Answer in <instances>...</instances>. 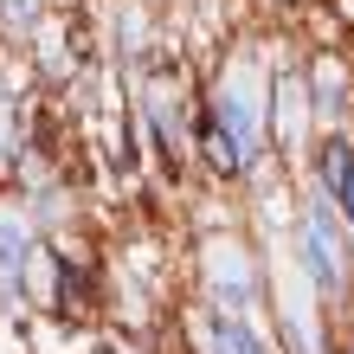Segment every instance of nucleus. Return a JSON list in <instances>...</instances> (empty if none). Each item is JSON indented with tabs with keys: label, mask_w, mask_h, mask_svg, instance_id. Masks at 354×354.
I'll list each match as a JSON object with an SVG mask.
<instances>
[{
	"label": "nucleus",
	"mask_w": 354,
	"mask_h": 354,
	"mask_svg": "<svg viewBox=\"0 0 354 354\" xmlns=\"http://www.w3.org/2000/svg\"><path fill=\"white\" fill-rule=\"evenodd\" d=\"M342 354H354V348H342Z\"/></svg>",
	"instance_id": "nucleus-4"
},
{
	"label": "nucleus",
	"mask_w": 354,
	"mask_h": 354,
	"mask_svg": "<svg viewBox=\"0 0 354 354\" xmlns=\"http://www.w3.org/2000/svg\"><path fill=\"white\" fill-rule=\"evenodd\" d=\"M335 194H342V206H348V219H354V168H348V180L335 187Z\"/></svg>",
	"instance_id": "nucleus-3"
},
{
	"label": "nucleus",
	"mask_w": 354,
	"mask_h": 354,
	"mask_svg": "<svg viewBox=\"0 0 354 354\" xmlns=\"http://www.w3.org/2000/svg\"><path fill=\"white\" fill-rule=\"evenodd\" d=\"M213 335H219V354H264V342H258L245 322H232V316L213 322Z\"/></svg>",
	"instance_id": "nucleus-2"
},
{
	"label": "nucleus",
	"mask_w": 354,
	"mask_h": 354,
	"mask_svg": "<svg viewBox=\"0 0 354 354\" xmlns=\"http://www.w3.org/2000/svg\"><path fill=\"white\" fill-rule=\"evenodd\" d=\"M303 258H309V270L335 290L342 283V264H335V245H328V232H322V219H303Z\"/></svg>",
	"instance_id": "nucleus-1"
}]
</instances>
